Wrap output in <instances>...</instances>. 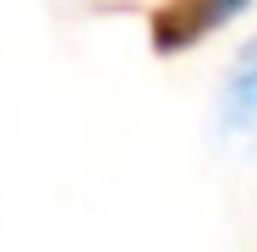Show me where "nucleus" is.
<instances>
[{
	"instance_id": "obj_1",
	"label": "nucleus",
	"mask_w": 257,
	"mask_h": 252,
	"mask_svg": "<svg viewBox=\"0 0 257 252\" xmlns=\"http://www.w3.org/2000/svg\"><path fill=\"white\" fill-rule=\"evenodd\" d=\"M246 6L252 0H159L148 11V44L154 55H186L224 22H235Z\"/></svg>"
},
{
	"instance_id": "obj_2",
	"label": "nucleus",
	"mask_w": 257,
	"mask_h": 252,
	"mask_svg": "<svg viewBox=\"0 0 257 252\" xmlns=\"http://www.w3.org/2000/svg\"><path fill=\"white\" fill-rule=\"evenodd\" d=\"M219 126L224 132H257V39L230 60L219 88Z\"/></svg>"
}]
</instances>
